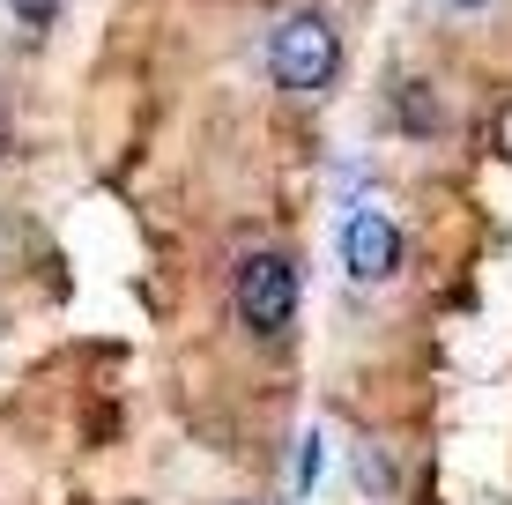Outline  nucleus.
I'll use <instances>...</instances> for the list:
<instances>
[{
	"instance_id": "nucleus-1",
	"label": "nucleus",
	"mask_w": 512,
	"mask_h": 505,
	"mask_svg": "<svg viewBox=\"0 0 512 505\" xmlns=\"http://www.w3.org/2000/svg\"><path fill=\"white\" fill-rule=\"evenodd\" d=\"M334 67H342L334 15L297 8V15H282V23H275V38H268V75L282 82V90H327Z\"/></svg>"
},
{
	"instance_id": "nucleus-2",
	"label": "nucleus",
	"mask_w": 512,
	"mask_h": 505,
	"mask_svg": "<svg viewBox=\"0 0 512 505\" xmlns=\"http://www.w3.org/2000/svg\"><path fill=\"white\" fill-rule=\"evenodd\" d=\"M231 305H238L245 335H282L290 312H297V260L275 253V246L245 253L238 275H231Z\"/></svg>"
},
{
	"instance_id": "nucleus-3",
	"label": "nucleus",
	"mask_w": 512,
	"mask_h": 505,
	"mask_svg": "<svg viewBox=\"0 0 512 505\" xmlns=\"http://www.w3.org/2000/svg\"><path fill=\"white\" fill-rule=\"evenodd\" d=\"M342 268L357 275V283H386V275L401 268V223L379 216V208H357V216L342 223Z\"/></svg>"
},
{
	"instance_id": "nucleus-4",
	"label": "nucleus",
	"mask_w": 512,
	"mask_h": 505,
	"mask_svg": "<svg viewBox=\"0 0 512 505\" xmlns=\"http://www.w3.org/2000/svg\"><path fill=\"white\" fill-rule=\"evenodd\" d=\"M394 104H401V127H409L416 142H423V134H438V104H431V90H423V82H401Z\"/></svg>"
},
{
	"instance_id": "nucleus-5",
	"label": "nucleus",
	"mask_w": 512,
	"mask_h": 505,
	"mask_svg": "<svg viewBox=\"0 0 512 505\" xmlns=\"http://www.w3.org/2000/svg\"><path fill=\"white\" fill-rule=\"evenodd\" d=\"M357 468H364V491H372V498H386V491H394V461H386L379 446H364V454H357Z\"/></svg>"
},
{
	"instance_id": "nucleus-6",
	"label": "nucleus",
	"mask_w": 512,
	"mask_h": 505,
	"mask_svg": "<svg viewBox=\"0 0 512 505\" xmlns=\"http://www.w3.org/2000/svg\"><path fill=\"white\" fill-rule=\"evenodd\" d=\"M8 15L23 30H52V15H60V0H8Z\"/></svg>"
},
{
	"instance_id": "nucleus-7",
	"label": "nucleus",
	"mask_w": 512,
	"mask_h": 505,
	"mask_svg": "<svg viewBox=\"0 0 512 505\" xmlns=\"http://www.w3.org/2000/svg\"><path fill=\"white\" fill-rule=\"evenodd\" d=\"M297 483H305V491L320 483V439H305V454H297Z\"/></svg>"
},
{
	"instance_id": "nucleus-8",
	"label": "nucleus",
	"mask_w": 512,
	"mask_h": 505,
	"mask_svg": "<svg viewBox=\"0 0 512 505\" xmlns=\"http://www.w3.org/2000/svg\"><path fill=\"white\" fill-rule=\"evenodd\" d=\"M438 8H446V15H475L483 0H438Z\"/></svg>"
},
{
	"instance_id": "nucleus-9",
	"label": "nucleus",
	"mask_w": 512,
	"mask_h": 505,
	"mask_svg": "<svg viewBox=\"0 0 512 505\" xmlns=\"http://www.w3.org/2000/svg\"><path fill=\"white\" fill-rule=\"evenodd\" d=\"M0 149H8V104H0Z\"/></svg>"
}]
</instances>
